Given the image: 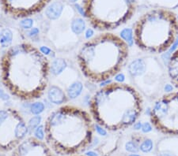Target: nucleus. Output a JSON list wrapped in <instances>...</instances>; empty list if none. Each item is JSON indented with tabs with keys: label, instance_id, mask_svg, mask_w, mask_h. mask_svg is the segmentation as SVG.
Wrapping results in <instances>:
<instances>
[{
	"label": "nucleus",
	"instance_id": "nucleus-24",
	"mask_svg": "<svg viewBox=\"0 0 178 156\" xmlns=\"http://www.w3.org/2000/svg\"><path fill=\"white\" fill-rule=\"evenodd\" d=\"M126 149L127 151H130V152H137L138 147L136 146V144H134L133 142H128L126 144Z\"/></svg>",
	"mask_w": 178,
	"mask_h": 156
},
{
	"label": "nucleus",
	"instance_id": "nucleus-8",
	"mask_svg": "<svg viewBox=\"0 0 178 156\" xmlns=\"http://www.w3.org/2000/svg\"><path fill=\"white\" fill-rule=\"evenodd\" d=\"M150 120L158 131L178 136V90L164 93L154 102Z\"/></svg>",
	"mask_w": 178,
	"mask_h": 156
},
{
	"label": "nucleus",
	"instance_id": "nucleus-11",
	"mask_svg": "<svg viewBox=\"0 0 178 156\" xmlns=\"http://www.w3.org/2000/svg\"><path fill=\"white\" fill-rule=\"evenodd\" d=\"M12 156H52V154L43 141L36 137H29L14 149Z\"/></svg>",
	"mask_w": 178,
	"mask_h": 156
},
{
	"label": "nucleus",
	"instance_id": "nucleus-14",
	"mask_svg": "<svg viewBox=\"0 0 178 156\" xmlns=\"http://www.w3.org/2000/svg\"><path fill=\"white\" fill-rule=\"evenodd\" d=\"M13 40V33L9 28H0V46L1 48H7Z\"/></svg>",
	"mask_w": 178,
	"mask_h": 156
},
{
	"label": "nucleus",
	"instance_id": "nucleus-1",
	"mask_svg": "<svg viewBox=\"0 0 178 156\" xmlns=\"http://www.w3.org/2000/svg\"><path fill=\"white\" fill-rule=\"evenodd\" d=\"M2 80L12 96L23 101L41 98L48 88L51 66L42 50L29 43L11 46L1 60Z\"/></svg>",
	"mask_w": 178,
	"mask_h": 156
},
{
	"label": "nucleus",
	"instance_id": "nucleus-19",
	"mask_svg": "<svg viewBox=\"0 0 178 156\" xmlns=\"http://www.w3.org/2000/svg\"><path fill=\"white\" fill-rule=\"evenodd\" d=\"M44 110V105L41 102H36L33 103L30 106L31 113L35 114V115H39Z\"/></svg>",
	"mask_w": 178,
	"mask_h": 156
},
{
	"label": "nucleus",
	"instance_id": "nucleus-27",
	"mask_svg": "<svg viewBox=\"0 0 178 156\" xmlns=\"http://www.w3.org/2000/svg\"><path fill=\"white\" fill-rule=\"evenodd\" d=\"M129 156H139V155H131Z\"/></svg>",
	"mask_w": 178,
	"mask_h": 156
},
{
	"label": "nucleus",
	"instance_id": "nucleus-5",
	"mask_svg": "<svg viewBox=\"0 0 178 156\" xmlns=\"http://www.w3.org/2000/svg\"><path fill=\"white\" fill-rule=\"evenodd\" d=\"M133 41L148 55L168 51L178 39V18L165 7H154L142 13L133 25Z\"/></svg>",
	"mask_w": 178,
	"mask_h": 156
},
{
	"label": "nucleus",
	"instance_id": "nucleus-20",
	"mask_svg": "<svg viewBox=\"0 0 178 156\" xmlns=\"http://www.w3.org/2000/svg\"><path fill=\"white\" fill-rule=\"evenodd\" d=\"M41 121V116H34L29 120L28 123V126L29 129H35L36 127H38Z\"/></svg>",
	"mask_w": 178,
	"mask_h": 156
},
{
	"label": "nucleus",
	"instance_id": "nucleus-17",
	"mask_svg": "<svg viewBox=\"0 0 178 156\" xmlns=\"http://www.w3.org/2000/svg\"><path fill=\"white\" fill-rule=\"evenodd\" d=\"M65 66H66V62L62 58L56 59L51 63V72L55 75L59 74V73H61L62 71L64 70V69L65 68Z\"/></svg>",
	"mask_w": 178,
	"mask_h": 156
},
{
	"label": "nucleus",
	"instance_id": "nucleus-26",
	"mask_svg": "<svg viewBox=\"0 0 178 156\" xmlns=\"http://www.w3.org/2000/svg\"><path fill=\"white\" fill-rule=\"evenodd\" d=\"M87 156H97V155L96 153H94L93 151H89L88 153L86 154Z\"/></svg>",
	"mask_w": 178,
	"mask_h": 156
},
{
	"label": "nucleus",
	"instance_id": "nucleus-9",
	"mask_svg": "<svg viewBox=\"0 0 178 156\" xmlns=\"http://www.w3.org/2000/svg\"><path fill=\"white\" fill-rule=\"evenodd\" d=\"M29 131L28 124L18 111L12 108L0 110V150L14 149Z\"/></svg>",
	"mask_w": 178,
	"mask_h": 156
},
{
	"label": "nucleus",
	"instance_id": "nucleus-6",
	"mask_svg": "<svg viewBox=\"0 0 178 156\" xmlns=\"http://www.w3.org/2000/svg\"><path fill=\"white\" fill-rule=\"evenodd\" d=\"M138 4L139 0H82L81 10L93 28L110 32L131 20Z\"/></svg>",
	"mask_w": 178,
	"mask_h": 156
},
{
	"label": "nucleus",
	"instance_id": "nucleus-28",
	"mask_svg": "<svg viewBox=\"0 0 178 156\" xmlns=\"http://www.w3.org/2000/svg\"><path fill=\"white\" fill-rule=\"evenodd\" d=\"M71 2H75V1H76V0H71Z\"/></svg>",
	"mask_w": 178,
	"mask_h": 156
},
{
	"label": "nucleus",
	"instance_id": "nucleus-16",
	"mask_svg": "<svg viewBox=\"0 0 178 156\" xmlns=\"http://www.w3.org/2000/svg\"><path fill=\"white\" fill-rule=\"evenodd\" d=\"M81 90H82V85L80 82H75L72 84L71 85H70L67 90L68 96L71 99L77 98L81 92Z\"/></svg>",
	"mask_w": 178,
	"mask_h": 156
},
{
	"label": "nucleus",
	"instance_id": "nucleus-3",
	"mask_svg": "<svg viewBox=\"0 0 178 156\" xmlns=\"http://www.w3.org/2000/svg\"><path fill=\"white\" fill-rule=\"evenodd\" d=\"M129 57V46L121 36L104 32L86 41L77 54L82 74L93 83H104L117 76Z\"/></svg>",
	"mask_w": 178,
	"mask_h": 156
},
{
	"label": "nucleus",
	"instance_id": "nucleus-15",
	"mask_svg": "<svg viewBox=\"0 0 178 156\" xmlns=\"http://www.w3.org/2000/svg\"><path fill=\"white\" fill-rule=\"evenodd\" d=\"M62 8H63L62 5L59 3L56 2V3H52L47 8V10L45 11L46 15L49 19L55 20L60 15V13L62 12Z\"/></svg>",
	"mask_w": 178,
	"mask_h": 156
},
{
	"label": "nucleus",
	"instance_id": "nucleus-25",
	"mask_svg": "<svg viewBox=\"0 0 178 156\" xmlns=\"http://www.w3.org/2000/svg\"><path fill=\"white\" fill-rule=\"evenodd\" d=\"M0 99H1L2 100H7L8 99H9V97H8L7 95L6 94L5 91L1 90V89H0Z\"/></svg>",
	"mask_w": 178,
	"mask_h": 156
},
{
	"label": "nucleus",
	"instance_id": "nucleus-7",
	"mask_svg": "<svg viewBox=\"0 0 178 156\" xmlns=\"http://www.w3.org/2000/svg\"><path fill=\"white\" fill-rule=\"evenodd\" d=\"M132 85L149 101H154L164 94L167 72L159 59L154 55L135 58L127 66Z\"/></svg>",
	"mask_w": 178,
	"mask_h": 156
},
{
	"label": "nucleus",
	"instance_id": "nucleus-22",
	"mask_svg": "<svg viewBox=\"0 0 178 156\" xmlns=\"http://www.w3.org/2000/svg\"><path fill=\"white\" fill-rule=\"evenodd\" d=\"M20 26L22 28H25V29H29L33 26V21L29 18H24L20 22Z\"/></svg>",
	"mask_w": 178,
	"mask_h": 156
},
{
	"label": "nucleus",
	"instance_id": "nucleus-18",
	"mask_svg": "<svg viewBox=\"0 0 178 156\" xmlns=\"http://www.w3.org/2000/svg\"><path fill=\"white\" fill-rule=\"evenodd\" d=\"M72 31L76 34H81L85 29V22L80 18H77L71 23Z\"/></svg>",
	"mask_w": 178,
	"mask_h": 156
},
{
	"label": "nucleus",
	"instance_id": "nucleus-12",
	"mask_svg": "<svg viewBox=\"0 0 178 156\" xmlns=\"http://www.w3.org/2000/svg\"><path fill=\"white\" fill-rule=\"evenodd\" d=\"M166 72L171 84L178 90V49L171 54L166 66Z\"/></svg>",
	"mask_w": 178,
	"mask_h": 156
},
{
	"label": "nucleus",
	"instance_id": "nucleus-21",
	"mask_svg": "<svg viewBox=\"0 0 178 156\" xmlns=\"http://www.w3.org/2000/svg\"><path fill=\"white\" fill-rule=\"evenodd\" d=\"M34 134H35V137L37 138L38 140H42L44 139V137L45 136V133H44V126H38L35 128V132H34Z\"/></svg>",
	"mask_w": 178,
	"mask_h": 156
},
{
	"label": "nucleus",
	"instance_id": "nucleus-13",
	"mask_svg": "<svg viewBox=\"0 0 178 156\" xmlns=\"http://www.w3.org/2000/svg\"><path fill=\"white\" fill-rule=\"evenodd\" d=\"M48 99L51 103L60 105L66 103L67 100V96L62 88L58 86L52 85L48 91Z\"/></svg>",
	"mask_w": 178,
	"mask_h": 156
},
{
	"label": "nucleus",
	"instance_id": "nucleus-23",
	"mask_svg": "<svg viewBox=\"0 0 178 156\" xmlns=\"http://www.w3.org/2000/svg\"><path fill=\"white\" fill-rule=\"evenodd\" d=\"M152 147H153V144L151 141L146 140L145 142L141 145L140 149H141L143 152H148V151H150V150L152 149Z\"/></svg>",
	"mask_w": 178,
	"mask_h": 156
},
{
	"label": "nucleus",
	"instance_id": "nucleus-10",
	"mask_svg": "<svg viewBox=\"0 0 178 156\" xmlns=\"http://www.w3.org/2000/svg\"><path fill=\"white\" fill-rule=\"evenodd\" d=\"M51 0H0L3 10L14 18H27L48 6Z\"/></svg>",
	"mask_w": 178,
	"mask_h": 156
},
{
	"label": "nucleus",
	"instance_id": "nucleus-4",
	"mask_svg": "<svg viewBox=\"0 0 178 156\" xmlns=\"http://www.w3.org/2000/svg\"><path fill=\"white\" fill-rule=\"evenodd\" d=\"M47 143L59 155L79 153L92 142L94 119L83 109L64 105L52 111L44 122Z\"/></svg>",
	"mask_w": 178,
	"mask_h": 156
},
{
	"label": "nucleus",
	"instance_id": "nucleus-2",
	"mask_svg": "<svg viewBox=\"0 0 178 156\" xmlns=\"http://www.w3.org/2000/svg\"><path fill=\"white\" fill-rule=\"evenodd\" d=\"M143 97L133 85L105 84L93 95L89 111L94 121L109 131H120L136 123L143 111Z\"/></svg>",
	"mask_w": 178,
	"mask_h": 156
}]
</instances>
